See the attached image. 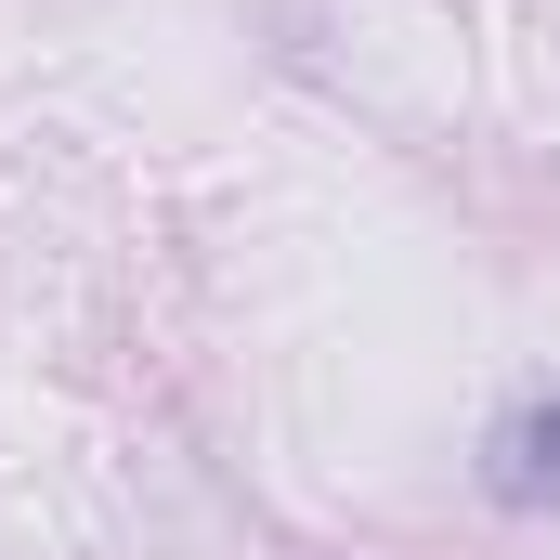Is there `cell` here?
I'll use <instances>...</instances> for the list:
<instances>
[{"label": "cell", "mask_w": 560, "mask_h": 560, "mask_svg": "<svg viewBox=\"0 0 560 560\" xmlns=\"http://www.w3.org/2000/svg\"><path fill=\"white\" fill-rule=\"evenodd\" d=\"M482 495H495V509H560V392H535V405L495 418V443H482Z\"/></svg>", "instance_id": "cell-1"}]
</instances>
